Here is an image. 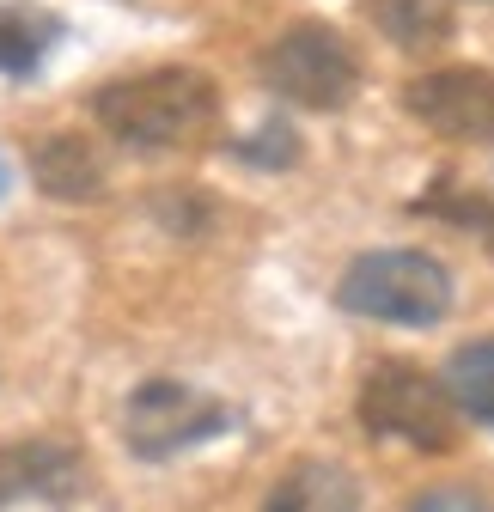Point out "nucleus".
Segmentation results:
<instances>
[{
  "label": "nucleus",
  "mask_w": 494,
  "mask_h": 512,
  "mask_svg": "<svg viewBox=\"0 0 494 512\" xmlns=\"http://www.w3.org/2000/svg\"><path fill=\"white\" fill-rule=\"evenodd\" d=\"M446 397H452V409L458 415H470L476 427H488L494 433V336H482V342H464L452 360H446Z\"/></svg>",
  "instance_id": "nucleus-12"
},
{
  "label": "nucleus",
  "mask_w": 494,
  "mask_h": 512,
  "mask_svg": "<svg viewBox=\"0 0 494 512\" xmlns=\"http://www.w3.org/2000/svg\"><path fill=\"white\" fill-rule=\"evenodd\" d=\"M403 110L446 141L494 147V68H427L403 86Z\"/></svg>",
  "instance_id": "nucleus-6"
},
{
  "label": "nucleus",
  "mask_w": 494,
  "mask_h": 512,
  "mask_svg": "<svg viewBox=\"0 0 494 512\" xmlns=\"http://www.w3.org/2000/svg\"><path fill=\"white\" fill-rule=\"evenodd\" d=\"M92 116L116 147L177 153V147H202L220 128V86L202 68H147L98 86Z\"/></svg>",
  "instance_id": "nucleus-1"
},
{
  "label": "nucleus",
  "mask_w": 494,
  "mask_h": 512,
  "mask_svg": "<svg viewBox=\"0 0 494 512\" xmlns=\"http://www.w3.org/2000/svg\"><path fill=\"white\" fill-rule=\"evenodd\" d=\"M366 19H373V31L391 37L403 55L446 49L452 31H458L452 0H366Z\"/></svg>",
  "instance_id": "nucleus-11"
},
{
  "label": "nucleus",
  "mask_w": 494,
  "mask_h": 512,
  "mask_svg": "<svg viewBox=\"0 0 494 512\" xmlns=\"http://www.w3.org/2000/svg\"><path fill=\"white\" fill-rule=\"evenodd\" d=\"M403 512H494V494L476 488V482H434V488H421Z\"/></svg>",
  "instance_id": "nucleus-14"
},
{
  "label": "nucleus",
  "mask_w": 494,
  "mask_h": 512,
  "mask_svg": "<svg viewBox=\"0 0 494 512\" xmlns=\"http://www.w3.org/2000/svg\"><path fill=\"white\" fill-rule=\"evenodd\" d=\"M31 177L49 202H98L104 196V159L86 135H49L31 153Z\"/></svg>",
  "instance_id": "nucleus-9"
},
{
  "label": "nucleus",
  "mask_w": 494,
  "mask_h": 512,
  "mask_svg": "<svg viewBox=\"0 0 494 512\" xmlns=\"http://www.w3.org/2000/svg\"><path fill=\"white\" fill-rule=\"evenodd\" d=\"M458 409L434 372L409 360H385L360 378V427L373 439L409 445V452H452L458 445Z\"/></svg>",
  "instance_id": "nucleus-4"
},
{
  "label": "nucleus",
  "mask_w": 494,
  "mask_h": 512,
  "mask_svg": "<svg viewBox=\"0 0 494 512\" xmlns=\"http://www.w3.org/2000/svg\"><path fill=\"white\" fill-rule=\"evenodd\" d=\"M232 159L257 165V171H287V165H299V135H293V122H281V116L257 122L251 135L232 141Z\"/></svg>",
  "instance_id": "nucleus-13"
},
{
  "label": "nucleus",
  "mask_w": 494,
  "mask_h": 512,
  "mask_svg": "<svg viewBox=\"0 0 494 512\" xmlns=\"http://www.w3.org/2000/svg\"><path fill=\"white\" fill-rule=\"evenodd\" d=\"M68 37V25H61V13L37 7V0H0V74H37L49 49Z\"/></svg>",
  "instance_id": "nucleus-10"
},
{
  "label": "nucleus",
  "mask_w": 494,
  "mask_h": 512,
  "mask_svg": "<svg viewBox=\"0 0 494 512\" xmlns=\"http://www.w3.org/2000/svg\"><path fill=\"white\" fill-rule=\"evenodd\" d=\"M360 80L366 74L354 43L324 19H299L263 49V86L293 110H348L360 98Z\"/></svg>",
  "instance_id": "nucleus-3"
},
{
  "label": "nucleus",
  "mask_w": 494,
  "mask_h": 512,
  "mask_svg": "<svg viewBox=\"0 0 494 512\" xmlns=\"http://www.w3.org/2000/svg\"><path fill=\"white\" fill-rule=\"evenodd\" d=\"M7 183H13V171H7V159H0V196H7Z\"/></svg>",
  "instance_id": "nucleus-15"
},
{
  "label": "nucleus",
  "mask_w": 494,
  "mask_h": 512,
  "mask_svg": "<svg viewBox=\"0 0 494 512\" xmlns=\"http://www.w3.org/2000/svg\"><path fill=\"white\" fill-rule=\"evenodd\" d=\"M226 421H232L226 403L196 391V384H183V378H147L129 391V403H122V439H129V452L147 458V464L196 452Z\"/></svg>",
  "instance_id": "nucleus-5"
},
{
  "label": "nucleus",
  "mask_w": 494,
  "mask_h": 512,
  "mask_svg": "<svg viewBox=\"0 0 494 512\" xmlns=\"http://www.w3.org/2000/svg\"><path fill=\"white\" fill-rule=\"evenodd\" d=\"M86 458L61 439H13L0 445V512L7 506H68L86 494Z\"/></svg>",
  "instance_id": "nucleus-7"
},
{
  "label": "nucleus",
  "mask_w": 494,
  "mask_h": 512,
  "mask_svg": "<svg viewBox=\"0 0 494 512\" xmlns=\"http://www.w3.org/2000/svg\"><path fill=\"white\" fill-rule=\"evenodd\" d=\"M342 311L391 330H434L452 311V269L434 250H366L336 281Z\"/></svg>",
  "instance_id": "nucleus-2"
},
{
  "label": "nucleus",
  "mask_w": 494,
  "mask_h": 512,
  "mask_svg": "<svg viewBox=\"0 0 494 512\" xmlns=\"http://www.w3.org/2000/svg\"><path fill=\"white\" fill-rule=\"evenodd\" d=\"M263 512H360V482L336 458H299L275 476Z\"/></svg>",
  "instance_id": "nucleus-8"
}]
</instances>
